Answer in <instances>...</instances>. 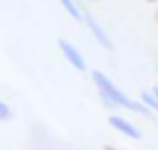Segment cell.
Here are the masks:
<instances>
[{"mask_svg": "<svg viewBox=\"0 0 158 150\" xmlns=\"http://www.w3.org/2000/svg\"><path fill=\"white\" fill-rule=\"evenodd\" d=\"M91 78L93 83L98 85L100 89V98L106 107H121V109H130V111H136V113H143V115H152L149 109L143 104V102H136V100H130L115 83L108 81V76H104L100 70H93L91 72Z\"/></svg>", "mask_w": 158, "mask_h": 150, "instance_id": "1", "label": "cell"}, {"mask_svg": "<svg viewBox=\"0 0 158 150\" xmlns=\"http://www.w3.org/2000/svg\"><path fill=\"white\" fill-rule=\"evenodd\" d=\"M82 22L87 24V29L91 31V35H93V37H95V39L106 48V50H113V42H110V37L106 35V31L95 22V18H93L89 11H82Z\"/></svg>", "mask_w": 158, "mask_h": 150, "instance_id": "2", "label": "cell"}, {"mask_svg": "<svg viewBox=\"0 0 158 150\" xmlns=\"http://www.w3.org/2000/svg\"><path fill=\"white\" fill-rule=\"evenodd\" d=\"M59 48H61V52L65 55V59H67L76 70H80V72L87 70V61H85V57L80 55V50H78L74 44H69L67 39H59Z\"/></svg>", "mask_w": 158, "mask_h": 150, "instance_id": "3", "label": "cell"}, {"mask_svg": "<svg viewBox=\"0 0 158 150\" xmlns=\"http://www.w3.org/2000/svg\"><path fill=\"white\" fill-rule=\"evenodd\" d=\"M108 124H110L113 128H117L119 133H123L126 137H130V139H141V133H139L128 120H123V117H119V115H110V117H108Z\"/></svg>", "mask_w": 158, "mask_h": 150, "instance_id": "4", "label": "cell"}, {"mask_svg": "<svg viewBox=\"0 0 158 150\" xmlns=\"http://www.w3.org/2000/svg\"><path fill=\"white\" fill-rule=\"evenodd\" d=\"M59 2L63 5V9H65V11H67V13H69V15H72L76 22H82V11L76 7V2H74V0H59Z\"/></svg>", "mask_w": 158, "mask_h": 150, "instance_id": "5", "label": "cell"}, {"mask_svg": "<svg viewBox=\"0 0 158 150\" xmlns=\"http://www.w3.org/2000/svg\"><path fill=\"white\" fill-rule=\"evenodd\" d=\"M141 102L149 109V111H158V98L152 94V91H145V94H141Z\"/></svg>", "mask_w": 158, "mask_h": 150, "instance_id": "6", "label": "cell"}, {"mask_svg": "<svg viewBox=\"0 0 158 150\" xmlns=\"http://www.w3.org/2000/svg\"><path fill=\"white\" fill-rule=\"evenodd\" d=\"M0 120H11V109L7 102L0 100Z\"/></svg>", "mask_w": 158, "mask_h": 150, "instance_id": "7", "label": "cell"}, {"mask_svg": "<svg viewBox=\"0 0 158 150\" xmlns=\"http://www.w3.org/2000/svg\"><path fill=\"white\" fill-rule=\"evenodd\" d=\"M104 150H119V148H115V146H110V143H106V146H104Z\"/></svg>", "mask_w": 158, "mask_h": 150, "instance_id": "8", "label": "cell"}, {"mask_svg": "<svg viewBox=\"0 0 158 150\" xmlns=\"http://www.w3.org/2000/svg\"><path fill=\"white\" fill-rule=\"evenodd\" d=\"M152 94H154V96H156V98H158V85H156V87H154V89H152Z\"/></svg>", "mask_w": 158, "mask_h": 150, "instance_id": "9", "label": "cell"}, {"mask_svg": "<svg viewBox=\"0 0 158 150\" xmlns=\"http://www.w3.org/2000/svg\"><path fill=\"white\" fill-rule=\"evenodd\" d=\"M147 2H156V0H147Z\"/></svg>", "mask_w": 158, "mask_h": 150, "instance_id": "10", "label": "cell"}, {"mask_svg": "<svg viewBox=\"0 0 158 150\" xmlns=\"http://www.w3.org/2000/svg\"><path fill=\"white\" fill-rule=\"evenodd\" d=\"M156 20H158V11H156Z\"/></svg>", "mask_w": 158, "mask_h": 150, "instance_id": "11", "label": "cell"}, {"mask_svg": "<svg viewBox=\"0 0 158 150\" xmlns=\"http://www.w3.org/2000/svg\"><path fill=\"white\" fill-rule=\"evenodd\" d=\"M156 72H158V65H156Z\"/></svg>", "mask_w": 158, "mask_h": 150, "instance_id": "12", "label": "cell"}, {"mask_svg": "<svg viewBox=\"0 0 158 150\" xmlns=\"http://www.w3.org/2000/svg\"><path fill=\"white\" fill-rule=\"evenodd\" d=\"M93 2H98V0H93Z\"/></svg>", "mask_w": 158, "mask_h": 150, "instance_id": "13", "label": "cell"}]
</instances>
